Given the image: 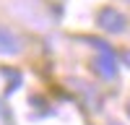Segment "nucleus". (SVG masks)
<instances>
[{"instance_id":"nucleus-4","label":"nucleus","mask_w":130,"mask_h":125,"mask_svg":"<svg viewBox=\"0 0 130 125\" xmlns=\"http://www.w3.org/2000/svg\"><path fill=\"white\" fill-rule=\"evenodd\" d=\"M0 73H3V76L10 81V83H8V91H16V89L21 86V81H24V78H21V73H18V70H13V68H3Z\"/></svg>"},{"instance_id":"nucleus-1","label":"nucleus","mask_w":130,"mask_h":125,"mask_svg":"<svg viewBox=\"0 0 130 125\" xmlns=\"http://www.w3.org/2000/svg\"><path fill=\"white\" fill-rule=\"evenodd\" d=\"M96 24H99L104 31H109V34H122V31L127 29V18L117 8L107 5V8H102L99 13H96Z\"/></svg>"},{"instance_id":"nucleus-6","label":"nucleus","mask_w":130,"mask_h":125,"mask_svg":"<svg viewBox=\"0 0 130 125\" xmlns=\"http://www.w3.org/2000/svg\"><path fill=\"white\" fill-rule=\"evenodd\" d=\"M127 115H130V102H127Z\"/></svg>"},{"instance_id":"nucleus-5","label":"nucleus","mask_w":130,"mask_h":125,"mask_svg":"<svg viewBox=\"0 0 130 125\" xmlns=\"http://www.w3.org/2000/svg\"><path fill=\"white\" fill-rule=\"evenodd\" d=\"M122 60H125V63H127V65H130V50H127V52H125V55H122Z\"/></svg>"},{"instance_id":"nucleus-2","label":"nucleus","mask_w":130,"mask_h":125,"mask_svg":"<svg viewBox=\"0 0 130 125\" xmlns=\"http://www.w3.org/2000/svg\"><path fill=\"white\" fill-rule=\"evenodd\" d=\"M94 70L99 73L104 81H115L117 78V63H115V55L112 52H99V55L94 57Z\"/></svg>"},{"instance_id":"nucleus-3","label":"nucleus","mask_w":130,"mask_h":125,"mask_svg":"<svg viewBox=\"0 0 130 125\" xmlns=\"http://www.w3.org/2000/svg\"><path fill=\"white\" fill-rule=\"evenodd\" d=\"M18 50H21L18 37H16L10 29H3V26H0V55H18Z\"/></svg>"}]
</instances>
